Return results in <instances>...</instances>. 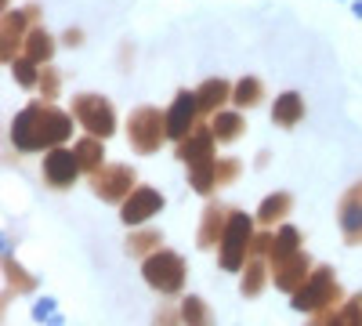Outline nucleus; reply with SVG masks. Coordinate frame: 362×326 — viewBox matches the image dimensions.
<instances>
[{
	"instance_id": "f257e3e1",
	"label": "nucleus",
	"mask_w": 362,
	"mask_h": 326,
	"mask_svg": "<svg viewBox=\"0 0 362 326\" xmlns=\"http://www.w3.org/2000/svg\"><path fill=\"white\" fill-rule=\"evenodd\" d=\"M73 134V120L66 112H58L54 105H25L15 124H11V138L22 153H37V149H51V145L66 141Z\"/></svg>"
},
{
	"instance_id": "f03ea898",
	"label": "nucleus",
	"mask_w": 362,
	"mask_h": 326,
	"mask_svg": "<svg viewBox=\"0 0 362 326\" xmlns=\"http://www.w3.org/2000/svg\"><path fill=\"white\" fill-rule=\"evenodd\" d=\"M337 305H341V286L329 269H315L308 283L293 293L297 312H322V308H337Z\"/></svg>"
},
{
	"instance_id": "7ed1b4c3",
	"label": "nucleus",
	"mask_w": 362,
	"mask_h": 326,
	"mask_svg": "<svg viewBox=\"0 0 362 326\" xmlns=\"http://www.w3.org/2000/svg\"><path fill=\"white\" fill-rule=\"evenodd\" d=\"M250 247H254V225L247 214H232L228 218V228H225V240H221V269L235 272L243 269L247 257H250Z\"/></svg>"
},
{
	"instance_id": "20e7f679",
	"label": "nucleus",
	"mask_w": 362,
	"mask_h": 326,
	"mask_svg": "<svg viewBox=\"0 0 362 326\" xmlns=\"http://www.w3.org/2000/svg\"><path fill=\"white\" fill-rule=\"evenodd\" d=\"M145 283L160 290V293H177L181 283H185V261H181L174 250H156L153 257H145Z\"/></svg>"
},
{
	"instance_id": "39448f33",
	"label": "nucleus",
	"mask_w": 362,
	"mask_h": 326,
	"mask_svg": "<svg viewBox=\"0 0 362 326\" xmlns=\"http://www.w3.org/2000/svg\"><path fill=\"white\" fill-rule=\"evenodd\" d=\"M127 134H131V145L138 153H153L160 149V141L170 134L167 131V116L160 109H134L131 112V120H127Z\"/></svg>"
},
{
	"instance_id": "423d86ee",
	"label": "nucleus",
	"mask_w": 362,
	"mask_h": 326,
	"mask_svg": "<svg viewBox=\"0 0 362 326\" xmlns=\"http://www.w3.org/2000/svg\"><path fill=\"white\" fill-rule=\"evenodd\" d=\"M90 185H95V196L109 199V203H124L134 189V170L124 167V163H109V167H98L90 174Z\"/></svg>"
},
{
	"instance_id": "0eeeda50",
	"label": "nucleus",
	"mask_w": 362,
	"mask_h": 326,
	"mask_svg": "<svg viewBox=\"0 0 362 326\" xmlns=\"http://www.w3.org/2000/svg\"><path fill=\"white\" fill-rule=\"evenodd\" d=\"M73 112H76V120L90 131V134H98V138H109L112 134V124H116V116H112V105L98 95H80L73 102Z\"/></svg>"
},
{
	"instance_id": "6e6552de",
	"label": "nucleus",
	"mask_w": 362,
	"mask_h": 326,
	"mask_svg": "<svg viewBox=\"0 0 362 326\" xmlns=\"http://www.w3.org/2000/svg\"><path fill=\"white\" fill-rule=\"evenodd\" d=\"M312 269V261H308V254H290V257H279V261H272V279H276V286L279 290H286V293H297L300 286L308 283V272Z\"/></svg>"
},
{
	"instance_id": "1a4fd4ad",
	"label": "nucleus",
	"mask_w": 362,
	"mask_h": 326,
	"mask_svg": "<svg viewBox=\"0 0 362 326\" xmlns=\"http://www.w3.org/2000/svg\"><path fill=\"white\" fill-rule=\"evenodd\" d=\"M163 211V196L156 189H134L127 199H124V211H119V218H124L127 225H141L148 221L153 214Z\"/></svg>"
},
{
	"instance_id": "9d476101",
	"label": "nucleus",
	"mask_w": 362,
	"mask_h": 326,
	"mask_svg": "<svg viewBox=\"0 0 362 326\" xmlns=\"http://www.w3.org/2000/svg\"><path fill=\"white\" fill-rule=\"evenodd\" d=\"M196 109H199V98H196V95H189V91H181V95H177L174 109L167 112V131H170V138L185 141V138L192 134V124H196Z\"/></svg>"
},
{
	"instance_id": "9b49d317",
	"label": "nucleus",
	"mask_w": 362,
	"mask_h": 326,
	"mask_svg": "<svg viewBox=\"0 0 362 326\" xmlns=\"http://www.w3.org/2000/svg\"><path fill=\"white\" fill-rule=\"evenodd\" d=\"M76 170H80V160H76V153H66V149H54V153H47L44 156V177L54 185V189H66L73 177H76Z\"/></svg>"
},
{
	"instance_id": "f8f14e48",
	"label": "nucleus",
	"mask_w": 362,
	"mask_h": 326,
	"mask_svg": "<svg viewBox=\"0 0 362 326\" xmlns=\"http://www.w3.org/2000/svg\"><path fill=\"white\" fill-rule=\"evenodd\" d=\"M341 228L348 243H362V182L341 199Z\"/></svg>"
},
{
	"instance_id": "ddd939ff",
	"label": "nucleus",
	"mask_w": 362,
	"mask_h": 326,
	"mask_svg": "<svg viewBox=\"0 0 362 326\" xmlns=\"http://www.w3.org/2000/svg\"><path fill=\"white\" fill-rule=\"evenodd\" d=\"M177 156L185 160L189 167H196V163H206V160H214V131H192L185 141L177 145Z\"/></svg>"
},
{
	"instance_id": "4468645a",
	"label": "nucleus",
	"mask_w": 362,
	"mask_h": 326,
	"mask_svg": "<svg viewBox=\"0 0 362 326\" xmlns=\"http://www.w3.org/2000/svg\"><path fill=\"white\" fill-rule=\"evenodd\" d=\"M228 218H232V211H225V206H206V211H203V225H199V247L221 243L225 228H228Z\"/></svg>"
},
{
	"instance_id": "2eb2a0df",
	"label": "nucleus",
	"mask_w": 362,
	"mask_h": 326,
	"mask_svg": "<svg viewBox=\"0 0 362 326\" xmlns=\"http://www.w3.org/2000/svg\"><path fill=\"white\" fill-rule=\"evenodd\" d=\"M300 116H305V102H300V95H283L276 98V109H272V120H276L279 127H293Z\"/></svg>"
},
{
	"instance_id": "dca6fc26",
	"label": "nucleus",
	"mask_w": 362,
	"mask_h": 326,
	"mask_svg": "<svg viewBox=\"0 0 362 326\" xmlns=\"http://www.w3.org/2000/svg\"><path fill=\"white\" fill-rule=\"evenodd\" d=\"M76 160H80V167L83 170H90L95 174L98 167H105L102 160H105V149H102V141H98V134H90V138H83V141H76Z\"/></svg>"
},
{
	"instance_id": "f3484780",
	"label": "nucleus",
	"mask_w": 362,
	"mask_h": 326,
	"mask_svg": "<svg viewBox=\"0 0 362 326\" xmlns=\"http://www.w3.org/2000/svg\"><path fill=\"white\" fill-rule=\"evenodd\" d=\"M196 98H199V109L203 112H218L228 102V83L225 80H206L199 91H196Z\"/></svg>"
},
{
	"instance_id": "a211bd4d",
	"label": "nucleus",
	"mask_w": 362,
	"mask_h": 326,
	"mask_svg": "<svg viewBox=\"0 0 362 326\" xmlns=\"http://www.w3.org/2000/svg\"><path fill=\"white\" fill-rule=\"evenodd\" d=\"M181 322L185 326H214V315L203 305V298H185L181 301Z\"/></svg>"
},
{
	"instance_id": "6ab92c4d",
	"label": "nucleus",
	"mask_w": 362,
	"mask_h": 326,
	"mask_svg": "<svg viewBox=\"0 0 362 326\" xmlns=\"http://www.w3.org/2000/svg\"><path fill=\"white\" fill-rule=\"evenodd\" d=\"M210 131H214L218 141H235L239 134H243V120H239L235 112H214V124H210Z\"/></svg>"
},
{
	"instance_id": "aec40b11",
	"label": "nucleus",
	"mask_w": 362,
	"mask_h": 326,
	"mask_svg": "<svg viewBox=\"0 0 362 326\" xmlns=\"http://www.w3.org/2000/svg\"><path fill=\"white\" fill-rule=\"evenodd\" d=\"M290 206H293V199H290L286 192H276V196H268V199L261 203L257 218H261V225H272V221L286 218V211H290Z\"/></svg>"
},
{
	"instance_id": "412c9836",
	"label": "nucleus",
	"mask_w": 362,
	"mask_h": 326,
	"mask_svg": "<svg viewBox=\"0 0 362 326\" xmlns=\"http://www.w3.org/2000/svg\"><path fill=\"white\" fill-rule=\"evenodd\" d=\"M261 286H264V261H261V254H250L247 257V272H243V293L247 298H257Z\"/></svg>"
},
{
	"instance_id": "4be33fe9",
	"label": "nucleus",
	"mask_w": 362,
	"mask_h": 326,
	"mask_svg": "<svg viewBox=\"0 0 362 326\" xmlns=\"http://www.w3.org/2000/svg\"><path fill=\"white\" fill-rule=\"evenodd\" d=\"M51 51H54L51 37L44 33V29H33V33H29V40H25V58H33V62H47Z\"/></svg>"
},
{
	"instance_id": "5701e85b",
	"label": "nucleus",
	"mask_w": 362,
	"mask_h": 326,
	"mask_svg": "<svg viewBox=\"0 0 362 326\" xmlns=\"http://www.w3.org/2000/svg\"><path fill=\"white\" fill-rule=\"evenodd\" d=\"M326 326H362V298H351L344 301L334 315H329Z\"/></svg>"
},
{
	"instance_id": "b1692460",
	"label": "nucleus",
	"mask_w": 362,
	"mask_h": 326,
	"mask_svg": "<svg viewBox=\"0 0 362 326\" xmlns=\"http://www.w3.org/2000/svg\"><path fill=\"white\" fill-rule=\"evenodd\" d=\"M232 102L239 105V109H250V105H257L261 102V80H254V76H247V80H239L235 83V91H232Z\"/></svg>"
},
{
	"instance_id": "393cba45",
	"label": "nucleus",
	"mask_w": 362,
	"mask_h": 326,
	"mask_svg": "<svg viewBox=\"0 0 362 326\" xmlns=\"http://www.w3.org/2000/svg\"><path fill=\"white\" fill-rule=\"evenodd\" d=\"M297 240H300V235H297V228H290V225H286V228L276 235V240H272V250H268V254H272V261H279V257H290V254H297V250H300V247H297Z\"/></svg>"
},
{
	"instance_id": "a878e982",
	"label": "nucleus",
	"mask_w": 362,
	"mask_h": 326,
	"mask_svg": "<svg viewBox=\"0 0 362 326\" xmlns=\"http://www.w3.org/2000/svg\"><path fill=\"white\" fill-rule=\"evenodd\" d=\"M22 25H25V18H22L18 11H8V15H4V62L11 58V44H15V47L22 44Z\"/></svg>"
},
{
	"instance_id": "bb28decb",
	"label": "nucleus",
	"mask_w": 362,
	"mask_h": 326,
	"mask_svg": "<svg viewBox=\"0 0 362 326\" xmlns=\"http://www.w3.org/2000/svg\"><path fill=\"white\" fill-rule=\"evenodd\" d=\"M156 243H163L160 232H138V235H131V240H127V250L131 254H145V250H153Z\"/></svg>"
},
{
	"instance_id": "cd10ccee",
	"label": "nucleus",
	"mask_w": 362,
	"mask_h": 326,
	"mask_svg": "<svg viewBox=\"0 0 362 326\" xmlns=\"http://www.w3.org/2000/svg\"><path fill=\"white\" fill-rule=\"evenodd\" d=\"M33 58H15V62H11V69H15V76H18V83L22 87H33V83H40V76L33 73Z\"/></svg>"
},
{
	"instance_id": "c85d7f7f",
	"label": "nucleus",
	"mask_w": 362,
	"mask_h": 326,
	"mask_svg": "<svg viewBox=\"0 0 362 326\" xmlns=\"http://www.w3.org/2000/svg\"><path fill=\"white\" fill-rule=\"evenodd\" d=\"M177 322H181V308L174 312V308H167V305H163V308L156 312V326H177Z\"/></svg>"
},
{
	"instance_id": "c756f323",
	"label": "nucleus",
	"mask_w": 362,
	"mask_h": 326,
	"mask_svg": "<svg viewBox=\"0 0 362 326\" xmlns=\"http://www.w3.org/2000/svg\"><path fill=\"white\" fill-rule=\"evenodd\" d=\"M40 91H44V98H54V91H58V76L51 69H44V76H40Z\"/></svg>"
}]
</instances>
